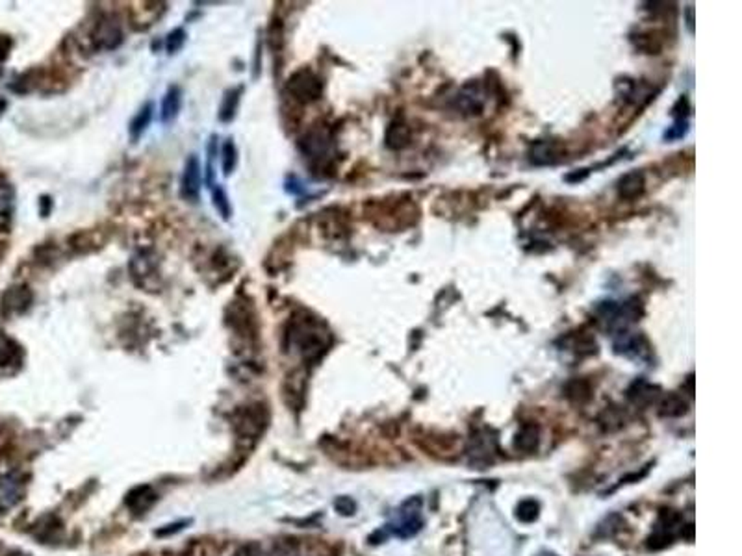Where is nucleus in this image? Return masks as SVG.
Returning <instances> with one entry per match:
<instances>
[{"instance_id": "7", "label": "nucleus", "mask_w": 742, "mask_h": 556, "mask_svg": "<svg viewBox=\"0 0 742 556\" xmlns=\"http://www.w3.org/2000/svg\"><path fill=\"white\" fill-rule=\"evenodd\" d=\"M678 526H681V517L674 510H663L657 528H655V532H653L652 536H650V540H647V547H650V549H655V551L666 547L668 543L672 541L674 534L678 531Z\"/></svg>"}, {"instance_id": "35", "label": "nucleus", "mask_w": 742, "mask_h": 556, "mask_svg": "<svg viewBox=\"0 0 742 556\" xmlns=\"http://www.w3.org/2000/svg\"><path fill=\"white\" fill-rule=\"evenodd\" d=\"M538 556H557V555H555V552H548V551H544V552H540V555H538Z\"/></svg>"}, {"instance_id": "19", "label": "nucleus", "mask_w": 742, "mask_h": 556, "mask_svg": "<svg viewBox=\"0 0 742 556\" xmlns=\"http://www.w3.org/2000/svg\"><path fill=\"white\" fill-rule=\"evenodd\" d=\"M156 501V493L149 486L134 488L132 492L126 495V507H130L134 512H145L152 507Z\"/></svg>"}, {"instance_id": "9", "label": "nucleus", "mask_w": 742, "mask_h": 556, "mask_svg": "<svg viewBox=\"0 0 742 556\" xmlns=\"http://www.w3.org/2000/svg\"><path fill=\"white\" fill-rule=\"evenodd\" d=\"M201 184H203V171H201V162L197 156H190L186 162L184 176H182V197L188 200H197L201 193Z\"/></svg>"}, {"instance_id": "27", "label": "nucleus", "mask_w": 742, "mask_h": 556, "mask_svg": "<svg viewBox=\"0 0 742 556\" xmlns=\"http://www.w3.org/2000/svg\"><path fill=\"white\" fill-rule=\"evenodd\" d=\"M214 206L215 210L220 212L221 217L223 219H230V203H229V197H227V193H225V189L223 188H215L214 189Z\"/></svg>"}, {"instance_id": "32", "label": "nucleus", "mask_w": 742, "mask_h": 556, "mask_svg": "<svg viewBox=\"0 0 742 556\" xmlns=\"http://www.w3.org/2000/svg\"><path fill=\"white\" fill-rule=\"evenodd\" d=\"M234 556H264V552L260 551L258 545H254V543H251V545L239 547L238 551L234 552Z\"/></svg>"}, {"instance_id": "2", "label": "nucleus", "mask_w": 742, "mask_h": 556, "mask_svg": "<svg viewBox=\"0 0 742 556\" xmlns=\"http://www.w3.org/2000/svg\"><path fill=\"white\" fill-rule=\"evenodd\" d=\"M596 313H598L599 323L603 327L611 330V332L620 334L626 332L629 325L638 321V318L642 315V304H640L638 298H629L626 303L609 301V303L599 304L596 308Z\"/></svg>"}, {"instance_id": "26", "label": "nucleus", "mask_w": 742, "mask_h": 556, "mask_svg": "<svg viewBox=\"0 0 742 556\" xmlns=\"http://www.w3.org/2000/svg\"><path fill=\"white\" fill-rule=\"evenodd\" d=\"M538 510H540L538 502L533 501V499H527V501H522L518 504L516 517H518L520 521H523V523H533L538 517Z\"/></svg>"}, {"instance_id": "22", "label": "nucleus", "mask_w": 742, "mask_h": 556, "mask_svg": "<svg viewBox=\"0 0 742 556\" xmlns=\"http://www.w3.org/2000/svg\"><path fill=\"white\" fill-rule=\"evenodd\" d=\"M238 104H239V90L227 91V95H225V99H223V104H221L220 119L223 121V123H229V121H232V117L236 115V109H238Z\"/></svg>"}, {"instance_id": "31", "label": "nucleus", "mask_w": 742, "mask_h": 556, "mask_svg": "<svg viewBox=\"0 0 742 556\" xmlns=\"http://www.w3.org/2000/svg\"><path fill=\"white\" fill-rule=\"evenodd\" d=\"M271 556H299V555H297V551H295V547L292 545V543H279V545H275L273 555Z\"/></svg>"}, {"instance_id": "21", "label": "nucleus", "mask_w": 742, "mask_h": 556, "mask_svg": "<svg viewBox=\"0 0 742 556\" xmlns=\"http://www.w3.org/2000/svg\"><path fill=\"white\" fill-rule=\"evenodd\" d=\"M150 119H152V104H147L145 108L140 109V114L136 115L134 119H132V123H130V138L134 139V141H138L140 135L143 134L145 130H147V126H149Z\"/></svg>"}, {"instance_id": "20", "label": "nucleus", "mask_w": 742, "mask_h": 556, "mask_svg": "<svg viewBox=\"0 0 742 556\" xmlns=\"http://www.w3.org/2000/svg\"><path fill=\"white\" fill-rule=\"evenodd\" d=\"M688 410L687 401L678 393H668L659 402V413L663 417H681Z\"/></svg>"}, {"instance_id": "18", "label": "nucleus", "mask_w": 742, "mask_h": 556, "mask_svg": "<svg viewBox=\"0 0 742 556\" xmlns=\"http://www.w3.org/2000/svg\"><path fill=\"white\" fill-rule=\"evenodd\" d=\"M538 436H540V430H538L537 425L534 423H525V425H522L518 434H516L514 447L523 452H533L538 447Z\"/></svg>"}, {"instance_id": "33", "label": "nucleus", "mask_w": 742, "mask_h": 556, "mask_svg": "<svg viewBox=\"0 0 742 556\" xmlns=\"http://www.w3.org/2000/svg\"><path fill=\"white\" fill-rule=\"evenodd\" d=\"M10 45H11L10 40H8V37H2V35H0V61L4 60L6 56H8V50H10Z\"/></svg>"}, {"instance_id": "6", "label": "nucleus", "mask_w": 742, "mask_h": 556, "mask_svg": "<svg viewBox=\"0 0 742 556\" xmlns=\"http://www.w3.org/2000/svg\"><path fill=\"white\" fill-rule=\"evenodd\" d=\"M301 147H303L304 155L314 162H321V159L327 162L333 155V139L327 130L321 128L312 130V132H309V135H304Z\"/></svg>"}, {"instance_id": "30", "label": "nucleus", "mask_w": 742, "mask_h": 556, "mask_svg": "<svg viewBox=\"0 0 742 556\" xmlns=\"http://www.w3.org/2000/svg\"><path fill=\"white\" fill-rule=\"evenodd\" d=\"M336 508H338L340 514H344V516H351V514L354 512V508H357V504L353 502V499H349V497H342V499L336 501Z\"/></svg>"}, {"instance_id": "1", "label": "nucleus", "mask_w": 742, "mask_h": 556, "mask_svg": "<svg viewBox=\"0 0 742 556\" xmlns=\"http://www.w3.org/2000/svg\"><path fill=\"white\" fill-rule=\"evenodd\" d=\"M292 347L299 351L306 360H318L329 347V332L316 319H299L292 323V332L288 334Z\"/></svg>"}, {"instance_id": "15", "label": "nucleus", "mask_w": 742, "mask_h": 556, "mask_svg": "<svg viewBox=\"0 0 742 556\" xmlns=\"http://www.w3.org/2000/svg\"><path fill=\"white\" fill-rule=\"evenodd\" d=\"M262 427H264V417L258 410H247L236 423V430L241 437L258 436Z\"/></svg>"}, {"instance_id": "16", "label": "nucleus", "mask_w": 742, "mask_h": 556, "mask_svg": "<svg viewBox=\"0 0 742 556\" xmlns=\"http://www.w3.org/2000/svg\"><path fill=\"white\" fill-rule=\"evenodd\" d=\"M628 397L631 399L637 406H647V404H652V402L659 397V387L644 382V380H638V382H635L629 387Z\"/></svg>"}, {"instance_id": "3", "label": "nucleus", "mask_w": 742, "mask_h": 556, "mask_svg": "<svg viewBox=\"0 0 742 556\" xmlns=\"http://www.w3.org/2000/svg\"><path fill=\"white\" fill-rule=\"evenodd\" d=\"M424 526V517H421V499L419 497H410L409 501H405L397 508L394 516V521L390 523V531L394 532L397 538H412L416 536Z\"/></svg>"}, {"instance_id": "25", "label": "nucleus", "mask_w": 742, "mask_h": 556, "mask_svg": "<svg viewBox=\"0 0 742 556\" xmlns=\"http://www.w3.org/2000/svg\"><path fill=\"white\" fill-rule=\"evenodd\" d=\"M622 517L618 516V514H613V516H609L605 517L602 523L598 525V531H596V536L598 538H611L614 536L618 531H620V526H622Z\"/></svg>"}, {"instance_id": "11", "label": "nucleus", "mask_w": 742, "mask_h": 556, "mask_svg": "<svg viewBox=\"0 0 742 556\" xmlns=\"http://www.w3.org/2000/svg\"><path fill=\"white\" fill-rule=\"evenodd\" d=\"M496 451V437L484 430V433H477L472 442H469V457H472V462L481 464V462H492V454Z\"/></svg>"}, {"instance_id": "29", "label": "nucleus", "mask_w": 742, "mask_h": 556, "mask_svg": "<svg viewBox=\"0 0 742 556\" xmlns=\"http://www.w3.org/2000/svg\"><path fill=\"white\" fill-rule=\"evenodd\" d=\"M186 43V32L184 30H174L171 32L169 37H167V50H169V54H174L176 50L182 49V45Z\"/></svg>"}, {"instance_id": "5", "label": "nucleus", "mask_w": 742, "mask_h": 556, "mask_svg": "<svg viewBox=\"0 0 742 556\" xmlns=\"http://www.w3.org/2000/svg\"><path fill=\"white\" fill-rule=\"evenodd\" d=\"M451 106L462 115H479L484 108V91L477 82L462 85L451 100Z\"/></svg>"}, {"instance_id": "4", "label": "nucleus", "mask_w": 742, "mask_h": 556, "mask_svg": "<svg viewBox=\"0 0 742 556\" xmlns=\"http://www.w3.org/2000/svg\"><path fill=\"white\" fill-rule=\"evenodd\" d=\"M288 91L294 95L295 100L309 104V102H314V100H318L319 97H321V93H323V84H321V80H319L312 71L303 69L297 71V73L292 75V78L288 80Z\"/></svg>"}, {"instance_id": "12", "label": "nucleus", "mask_w": 742, "mask_h": 556, "mask_svg": "<svg viewBox=\"0 0 742 556\" xmlns=\"http://www.w3.org/2000/svg\"><path fill=\"white\" fill-rule=\"evenodd\" d=\"M529 159L531 164L544 167V165H555L561 159V150L557 143L553 141H538L529 150Z\"/></svg>"}, {"instance_id": "24", "label": "nucleus", "mask_w": 742, "mask_h": 556, "mask_svg": "<svg viewBox=\"0 0 742 556\" xmlns=\"http://www.w3.org/2000/svg\"><path fill=\"white\" fill-rule=\"evenodd\" d=\"M566 395L575 402H585L590 399V386L585 380H572L566 386Z\"/></svg>"}, {"instance_id": "10", "label": "nucleus", "mask_w": 742, "mask_h": 556, "mask_svg": "<svg viewBox=\"0 0 742 556\" xmlns=\"http://www.w3.org/2000/svg\"><path fill=\"white\" fill-rule=\"evenodd\" d=\"M23 481L17 475L0 477V512H8L23 499Z\"/></svg>"}, {"instance_id": "8", "label": "nucleus", "mask_w": 742, "mask_h": 556, "mask_svg": "<svg viewBox=\"0 0 742 556\" xmlns=\"http://www.w3.org/2000/svg\"><path fill=\"white\" fill-rule=\"evenodd\" d=\"M614 353L635 358V360H650V345L640 334H631L626 330L618 334V338L614 339Z\"/></svg>"}, {"instance_id": "23", "label": "nucleus", "mask_w": 742, "mask_h": 556, "mask_svg": "<svg viewBox=\"0 0 742 556\" xmlns=\"http://www.w3.org/2000/svg\"><path fill=\"white\" fill-rule=\"evenodd\" d=\"M221 156H223V174L229 176L236 169V162H238V150H236V145L232 143V139L225 141L223 149H221Z\"/></svg>"}, {"instance_id": "28", "label": "nucleus", "mask_w": 742, "mask_h": 556, "mask_svg": "<svg viewBox=\"0 0 742 556\" xmlns=\"http://www.w3.org/2000/svg\"><path fill=\"white\" fill-rule=\"evenodd\" d=\"M687 130H688V121L685 119V117H678L672 128L666 130L664 138H666L668 141H676V139H681L683 135L687 134Z\"/></svg>"}, {"instance_id": "17", "label": "nucleus", "mask_w": 742, "mask_h": 556, "mask_svg": "<svg viewBox=\"0 0 742 556\" xmlns=\"http://www.w3.org/2000/svg\"><path fill=\"white\" fill-rule=\"evenodd\" d=\"M180 106H182V91H180L179 85H173V87H169L167 95L164 97V102H162V121L165 124L173 123L176 119V115H179Z\"/></svg>"}, {"instance_id": "14", "label": "nucleus", "mask_w": 742, "mask_h": 556, "mask_svg": "<svg viewBox=\"0 0 742 556\" xmlns=\"http://www.w3.org/2000/svg\"><path fill=\"white\" fill-rule=\"evenodd\" d=\"M644 191V176L642 173L638 171H631V173L623 174L620 182H618V195L622 199H637L638 195H642Z\"/></svg>"}, {"instance_id": "13", "label": "nucleus", "mask_w": 742, "mask_h": 556, "mask_svg": "<svg viewBox=\"0 0 742 556\" xmlns=\"http://www.w3.org/2000/svg\"><path fill=\"white\" fill-rule=\"evenodd\" d=\"M384 143L392 150H401L410 143V128L403 121H394L386 130Z\"/></svg>"}, {"instance_id": "34", "label": "nucleus", "mask_w": 742, "mask_h": 556, "mask_svg": "<svg viewBox=\"0 0 742 556\" xmlns=\"http://www.w3.org/2000/svg\"><path fill=\"white\" fill-rule=\"evenodd\" d=\"M693 13H694L693 8H688V10H687V17H688L687 25H688V30H690V32H693Z\"/></svg>"}]
</instances>
